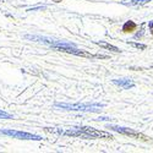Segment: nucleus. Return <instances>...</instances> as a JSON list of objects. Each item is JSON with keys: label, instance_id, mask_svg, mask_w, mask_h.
Segmentation results:
<instances>
[{"label": "nucleus", "instance_id": "obj_1", "mask_svg": "<svg viewBox=\"0 0 153 153\" xmlns=\"http://www.w3.org/2000/svg\"><path fill=\"white\" fill-rule=\"evenodd\" d=\"M58 134L61 135H66V136H71V137H81V138H104V140H111L113 136L108 132L104 131H99L94 127H90V126H77L74 127V129H68V130H55Z\"/></svg>", "mask_w": 153, "mask_h": 153}, {"label": "nucleus", "instance_id": "obj_2", "mask_svg": "<svg viewBox=\"0 0 153 153\" xmlns=\"http://www.w3.org/2000/svg\"><path fill=\"white\" fill-rule=\"evenodd\" d=\"M55 108L64 110H76V111H99V109L104 108V104L100 103H55Z\"/></svg>", "mask_w": 153, "mask_h": 153}, {"label": "nucleus", "instance_id": "obj_3", "mask_svg": "<svg viewBox=\"0 0 153 153\" xmlns=\"http://www.w3.org/2000/svg\"><path fill=\"white\" fill-rule=\"evenodd\" d=\"M107 129H110L111 131H115L118 134L125 135V136H129L131 138H136V140H141V141H149V137H147L146 135L135 131L134 129H130V127H124V126H118V125H107Z\"/></svg>", "mask_w": 153, "mask_h": 153}, {"label": "nucleus", "instance_id": "obj_4", "mask_svg": "<svg viewBox=\"0 0 153 153\" xmlns=\"http://www.w3.org/2000/svg\"><path fill=\"white\" fill-rule=\"evenodd\" d=\"M0 135L9 136V137H12V138H19V140H32V141H41V140H42V137L38 136V135L30 134V132H25V131L11 130V129L0 130Z\"/></svg>", "mask_w": 153, "mask_h": 153}, {"label": "nucleus", "instance_id": "obj_5", "mask_svg": "<svg viewBox=\"0 0 153 153\" xmlns=\"http://www.w3.org/2000/svg\"><path fill=\"white\" fill-rule=\"evenodd\" d=\"M113 83L115 86H119L124 90H130V88L135 87V82L130 79H118V80H113Z\"/></svg>", "mask_w": 153, "mask_h": 153}, {"label": "nucleus", "instance_id": "obj_6", "mask_svg": "<svg viewBox=\"0 0 153 153\" xmlns=\"http://www.w3.org/2000/svg\"><path fill=\"white\" fill-rule=\"evenodd\" d=\"M96 44L102 47V48H104V49H107V50H110V52H113V53H120L121 52L119 48H117L115 45H113L110 43H107V42H102L100 41V42H96Z\"/></svg>", "mask_w": 153, "mask_h": 153}, {"label": "nucleus", "instance_id": "obj_7", "mask_svg": "<svg viewBox=\"0 0 153 153\" xmlns=\"http://www.w3.org/2000/svg\"><path fill=\"white\" fill-rule=\"evenodd\" d=\"M137 28V25L134 22V21H126L124 25H123V32L124 33H130V32H134L135 30Z\"/></svg>", "mask_w": 153, "mask_h": 153}, {"label": "nucleus", "instance_id": "obj_8", "mask_svg": "<svg viewBox=\"0 0 153 153\" xmlns=\"http://www.w3.org/2000/svg\"><path fill=\"white\" fill-rule=\"evenodd\" d=\"M149 0H123L121 4L127 6H137V5H145Z\"/></svg>", "mask_w": 153, "mask_h": 153}, {"label": "nucleus", "instance_id": "obj_9", "mask_svg": "<svg viewBox=\"0 0 153 153\" xmlns=\"http://www.w3.org/2000/svg\"><path fill=\"white\" fill-rule=\"evenodd\" d=\"M130 47H134L136 49H140V50H145L147 48L146 44H142V43H136V42H126Z\"/></svg>", "mask_w": 153, "mask_h": 153}, {"label": "nucleus", "instance_id": "obj_10", "mask_svg": "<svg viewBox=\"0 0 153 153\" xmlns=\"http://www.w3.org/2000/svg\"><path fill=\"white\" fill-rule=\"evenodd\" d=\"M143 34H145V23L141 25V28H140V31L134 36V38H135V39H140V38L143 37Z\"/></svg>", "mask_w": 153, "mask_h": 153}, {"label": "nucleus", "instance_id": "obj_11", "mask_svg": "<svg viewBox=\"0 0 153 153\" xmlns=\"http://www.w3.org/2000/svg\"><path fill=\"white\" fill-rule=\"evenodd\" d=\"M0 119H12V115L4 110H0Z\"/></svg>", "mask_w": 153, "mask_h": 153}, {"label": "nucleus", "instance_id": "obj_12", "mask_svg": "<svg viewBox=\"0 0 153 153\" xmlns=\"http://www.w3.org/2000/svg\"><path fill=\"white\" fill-rule=\"evenodd\" d=\"M148 28H149V32H151L152 36H153V21H149V22H148Z\"/></svg>", "mask_w": 153, "mask_h": 153}]
</instances>
